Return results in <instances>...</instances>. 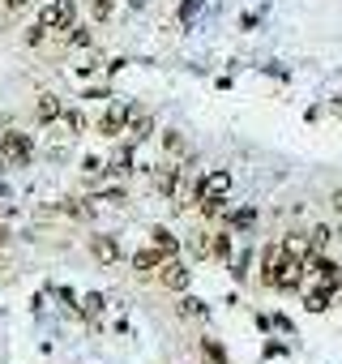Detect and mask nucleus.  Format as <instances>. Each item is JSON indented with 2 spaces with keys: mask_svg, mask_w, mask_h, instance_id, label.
<instances>
[{
  "mask_svg": "<svg viewBox=\"0 0 342 364\" xmlns=\"http://www.w3.org/2000/svg\"><path fill=\"white\" fill-rule=\"evenodd\" d=\"M308 240H312V253H325V249H329V240H333V232H329V228H321V223H316V228H312V232H308Z\"/></svg>",
  "mask_w": 342,
  "mask_h": 364,
  "instance_id": "15",
  "label": "nucleus"
},
{
  "mask_svg": "<svg viewBox=\"0 0 342 364\" xmlns=\"http://www.w3.org/2000/svg\"><path fill=\"white\" fill-rule=\"evenodd\" d=\"M90 249H94V257H103V262H116V257H120V249H116V240H111V236H99Z\"/></svg>",
  "mask_w": 342,
  "mask_h": 364,
  "instance_id": "13",
  "label": "nucleus"
},
{
  "mask_svg": "<svg viewBox=\"0 0 342 364\" xmlns=\"http://www.w3.org/2000/svg\"><path fill=\"white\" fill-rule=\"evenodd\" d=\"M282 249L295 253V257H308V253H312V240H308V232H291V236L282 240Z\"/></svg>",
  "mask_w": 342,
  "mask_h": 364,
  "instance_id": "12",
  "label": "nucleus"
},
{
  "mask_svg": "<svg viewBox=\"0 0 342 364\" xmlns=\"http://www.w3.org/2000/svg\"><path fill=\"white\" fill-rule=\"evenodd\" d=\"M111 9H116L111 0H94V18H99V22H107V18H111Z\"/></svg>",
  "mask_w": 342,
  "mask_h": 364,
  "instance_id": "22",
  "label": "nucleus"
},
{
  "mask_svg": "<svg viewBox=\"0 0 342 364\" xmlns=\"http://www.w3.org/2000/svg\"><path fill=\"white\" fill-rule=\"evenodd\" d=\"M304 257H295V253H287L282 245H270L265 253H261V283L265 287H274V291H295L299 283H304Z\"/></svg>",
  "mask_w": 342,
  "mask_h": 364,
  "instance_id": "1",
  "label": "nucleus"
},
{
  "mask_svg": "<svg viewBox=\"0 0 342 364\" xmlns=\"http://www.w3.org/2000/svg\"><path fill=\"white\" fill-rule=\"evenodd\" d=\"M338 240H342V228H338Z\"/></svg>",
  "mask_w": 342,
  "mask_h": 364,
  "instance_id": "30",
  "label": "nucleus"
},
{
  "mask_svg": "<svg viewBox=\"0 0 342 364\" xmlns=\"http://www.w3.org/2000/svg\"><path fill=\"white\" fill-rule=\"evenodd\" d=\"M26 5V0H5V9H22Z\"/></svg>",
  "mask_w": 342,
  "mask_h": 364,
  "instance_id": "28",
  "label": "nucleus"
},
{
  "mask_svg": "<svg viewBox=\"0 0 342 364\" xmlns=\"http://www.w3.org/2000/svg\"><path fill=\"white\" fill-rule=\"evenodd\" d=\"M227 193H231V171L227 167H214L197 180V202L202 198H227Z\"/></svg>",
  "mask_w": 342,
  "mask_h": 364,
  "instance_id": "4",
  "label": "nucleus"
},
{
  "mask_svg": "<svg viewBox=\"0 0 342 364\" xmlns=\"http://www.w3.org/2000/svg\"><path fill=\"white\" fill-rule=\"evenodd\" d=\"M253 219H257V215H253V210H240V215H236V219H231V223H236V228H253Z\"/></svg>",
  "mask_w": 342,
  "mask_h": 364,
  "instance_id": "24",
  "label": "nucleus"
},
{
  "mask_svg": "<svg viewBox=\"0 0 342 364\" xmlns=\"http://www.w3.org/2000/svg\"><path fill=\"white\" fill-rule=\"evenodd\" d=\"M128 120H133V107H128V103H111V107L99 116V133H103V137H116V133H124Z\"/></svg>",
  "mask_w": 342,
  "mask_h": 364,
  "instance_id": "6",
  "label": "nucleus"
},
{
  "mask_svg": "<svg viewBox=\"0 0 342 364\" xmlns=\"http://www.w3.org/2000/svg\"><path fill=\"white\" fill-rule=\"evenodd\" d=\"M214 257H231V232H214Z\"/></svg>",
  "mask_w": 342,
  "mask_h": 364,
  "instance_id": "18",
  "label": "nucleus"
},
{
  "mask_svg": "<svg viewBox=\"0 0 342 364\" xmlns=\"http://www.w3.org/2000/svg\"><path fill=\"white\" fill-rule=\"evenodd\" d=\"M154 185H158V193L176 198V189H180V167H158L154 171Z\"/></svg>",
  "mask_w": 342,
  "mask_h": 364,
  "instance_id": "10",
  "label": "nucleus"
},
{
  "mask_svg": "<svg viewBox=\"0 0 342 364\" xmlns=\"http://www.w3.org/2000/svg\"><path fill=\"white\" fill-rule=\"evenodd\" d=\"M82 313H86V317L94 321V317L103 313V296H86V300H82Z\"/></svg>",
  "mask_w": 342,
  "mask_h": 364,
  "instance_id": "20",
  "label": "nucleus"
},
{
  "mask_svg": "<svg viewBox=\"0 0 342 364\" xmlns=\"http://www.w3.org/2000/svg\"><path fill=\"white\" fill-rule=\"evenodd\" d=\"M60 120H65V129H69V137H73V133H82V129H86V116H82V112H77V107H65V116H60Z\"/></svg>",
  "mask_w": 342,
  "mask_h": 364,
  "instance_id": "16",
  "label": "nucleus"
},
{
  "mask_svg": "<svg viewBox=\"0 0 342 364\" xmlns=\"http://www.w3.org/2000/svg\"><path fill=\"white\" fill-rule=\"evenodd\" d=\"M158 283H162L167 291H184V287H189V270H184L180 262H171V257H167V262L158 266Z\"/></svg>",
  "mask_w": 342,
  "mask_h": 364,
  "instance_id": "7",
  "label": "nucleus"
},
{
  "mask_svg": "<svg viewBox=\"0 0 342 364\" xmlns=\"http://www.w3.org/2000/svg\"><path fill=\"white\" fill-rule=\"evenodd\" d=\"M162 262H167V249H158V245H154V249H141V253H133V270H137V274H154Z\"/></svg>",
  "mask_w": 342,
  "mask_h": 364,
  "instance_id": "9",
  "label": "nucleus"
},
{
  "mask_svg": "<svg viewBox=\"0 0 342 364\" xmlns=\"http://www.w3.org/2000/svg\"><path fill=\"white\" fill-rule=\"evenodd\" d=\"M65 116V103L56 99V95H39V103H35V120L39 124H56Z\"/></svg>",
  "mask_w": 342,
  "mask_h": 364,
  "instance_id": "8",
  "label": "nucleus"
},
{
  "mask_svg": "<svg viewBox=\"0 0 342 364\" xmlns=\"http://www.w3.org/2000/svg\"><path fill=\"white\" fill-rule=\"evenodd\" d=\"M43 35H48V31H43V26H31V35H26V43H31V48H35V43H43Z\"/></svg>",
  "mask_w": 342,
  "mask_h": 364,
  "instance_id": "26",
  "label": "nucleus"
},
{
  "mask_svg": "<svg viewBox=\"0 0 342 364\" xmlns=\"http://www.w3.org/2000/svg\"><path fill=\"white\" fill-rule=\"evenodd\" d=\"M180 313H184V317H202V300H193V296H189V300L180 304Z\"/></svg>",
  "mask_w": 342,
  "mask_h": 364,
  "instance_id": "23",
  "label": "nucleus"
},
{
  "mask_svg": "<svg viewBox=\"0 0 342 364\" xmlns=\"http://www.w3.org/2000/svg\"><path fill=\"white\" fill-rule=\"evenodd\" d=\"M150 129H154V120H150V116H137V112H133V120H128V133H133V141L150 137Z\"/></svg>",
  "mask_w": 342,
  "mask_h": 364,
  "instance_id": "14",
  "label": "nucleus"
},
{
  "mask_svg": "<svg viewBox=\"0 0 342 364\" xmlns=\"http://www.w3.org/2000/svg\"><path fill=\"white\" fill-rule=\"evenodd\" d=\"M0 167H5V154H0Z\"/></svg>",
  "mask_w": 342,
  "mask_h": 364,
  "instance_id": "29",
  "label": "nucleus"
},
{
  "mask_svg": "<svg viewBox=\"0 0 342 364\" xmlns=\"http://www.w3.org/2000/svg\"><path fill=\"white\" fill-rule=\"evenodd\" d=\"M304 270H308V274H312L316 283L333 287V291L342 287V266H338V262H329L325 253H308V257H304Z\"/></svg>",
  "mask_w": 342,
  "mask_h": 364,
  "instance_id": "3",
  "label": "nucleus"
},
{
  "mask_svg": "<svg viewBox=\"0 0 342 364\" xmlns=\"http://www.w3.org/2000/svg\"><path fill=\"white\" fill-rule=\"evenodd\" d=\"M0 154H5V159H13V163H26L35 150H31V137H26V133H18V129H5V133H0Z\"/></svg>",
  "mask_w": 342,
  "mask_h": 364,
  "instance_id": "5",
  "label": "nucleus"
},
{
  "mask_svg": "<svg viewBox=\"0 0 342 364\" xmlns=\"http://www.w3.org/2000/svg\"><path fill=\"white\" fill-rule=\"evenodd\" d=\"M329 296H333V287L316 283V287H312V291L304 296V309H308V313H325V309H329Z\"/></svg>",
  "mask_w": 342,
  "mask_h": 364,
  "instance_id": "11",
  "label": "nucleus"
},
{
  "mask_svg": "<svg viewBox=\"0 0 342 364\" xmlns=\"http://www.w3.org/2000/svg\"><path fill=\"white\" fill-rule=\"evenodd\" d=\"M128 163H133V150L124 146V150L116 154V163H111V171H128Z\"/></svg>",
  "mask_w": 342,
  "mask_h": 364,
  "instance_id": "21",
  "label": "nucleus"
},
{
  "mask_svg": "<svg viewBox=\"0 0 342 364\" xmlns=\"http://www.w3.org/2000/svg\"><path fill=\"white\" fill-rule=\"evenodd\" d=\"M39 26L43 31H73L77 26V5L73 0H52L39 9Z\"/></svg>",
  "mask_w": 342,
  "mask_h": 364,
  "instance_id": "2",
  "label": "nucleus"
},
{
  "mask_svg": "<svg viewBox=\"0 0 342 364\" xmlns=\"http://www.w3.org/2000/svg\"><path fill=\"white\" fill-rule=\"evenodd\" d=\"M231 266H236V279H244V274H248V253H240Z\"/></svg>",
  "mask_w": 342,
  "mask_h": 364,
  "instance_id": "25",
  "label": "nucleus"
},
{
  "mask_svg": "<svg viewBox=\"0 0 342 364\" xmlns=\"http://www.w3.org/2000/svg\"><path fill=\"white\" fill-rule=\"evenodd\" d=\"M154 245H158V249H167V253H176V236H171L167 228H154Z\"/></svg>",
  "mask_w": 342,
  "mask_h": 364,
  "instance_id": "19",
  "label": "nucleus"
},
{
  "mask_svg": "<svg viewBox=\"0 0 342 364\" xmlns=\"http://www.w3.org/2000/svg\"><path fill=\"white\" fill-rule=\"evenodd\" d=\"M333 210L342 215V189H333Z\"/></svg>",
  "mask_w": 342,
  "mask_h": 364,
  "instance_id": "27",
  "label": "nucleus"
},
{
  "mask_svg": "<svg viewBox=\"0 0 342 364\" xmlns=\"http://www.w3.org/2000/svg\"><path fill=\"white\" fill-rule=\"evenodd\" d=\"M69 43H73V48H90V43H94L90 26H73V31H69Z\"/></svg>",
  "mask_w": 342,
  "mask_h": 364,
  "instance_id": "17",
  "label": "nucleus"
}]
</instances>
